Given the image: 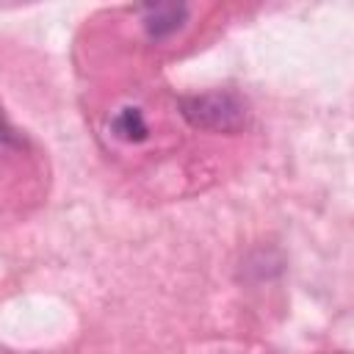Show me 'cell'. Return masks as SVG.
Wrapping results in <instances>:
<instances>
[{
    "instance_id": "2",
    "label": "cell",
    "mask_w": 354,
    "mask_h": 354,
    "mask_svg": "<svg viewBox=\"0 0 354 354\" xmlns=\"http://www.w3.org/2000/svg\"><path fill=\"white\" fill-rule=\"evenodd\" d=\"M141 14H144L147 33L152 39H166L174 30L183 28V22L188 17V8L183 3H152V6H144Z\"/></svg>"
},
{
    "instance_id": "3",
    "label": "cell",
    "mask_w": 354,
    "mask_h": 354,
    "mask_svg": "<svg viewBox=\"0 0 354 354\" xmlns=\"http://www.w3.org/2000/svg\"><path fill=\"white\" fill-rule=\"evenodd\" d=\"M111 130H113L116 138L130 141V144H138V141H144V138L149 136V127H147L144 113H141L138 108H133V105H124V108H119V111L113 113Z\"/></svg>"
},
{
    "instance_id": "1",
    "label": "cell",
    "mask_w": 354,
    "mask_h": 354,
    "mask_svg": "<svg viewBox=\"0 0 354 354\" xmlns=\"http://www.w3.org/2000/svg\"><path fill=\"white\" fill-rule=\"evenodd\" d=\"M180 113L188 124L213 133L241 130L246 122V105L232 91H205L180 100Z\"/></svg>"
}]
</instances>
